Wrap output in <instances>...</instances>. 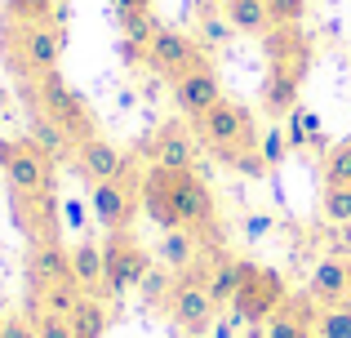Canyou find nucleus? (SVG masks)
<instances>
[{
  "instance_id": "nucleus-1",
  "label": "nucleus",
  "mask_w": 351,
  "mask_h": 338,
  "mask_svg": "<svg viewBox=\"0 0 351 338\" xmlns=\"http://www.w3.org/2000/svg\"><path fill=\"white\" fill-rule=\"evenodd\" d=\"M143 209L152 223L187 227L200 241H218V205L209 182L196 169H173V165H152L143 173Z\"/></svg>"
},
{
  "instance_id": "nucleus-2",
  "label": "nucleus",
  "mask_w": 351,
  "mask_h": 338,
  "mask_svg": "<svg viewBox=\"0 0 351 338\" xmlns=\"http://www.w3.org/2000/svg\"><path fill=\"white\" fill-rule=\"evenodd\" d=\"M191 134L200 138V147L214 152L223 165L245 169V173H263L267 156H263V138H258L254 112L236 98H218L205 116L191 121Z\"/></svg>"
},
{
  "instance_id": "nucleus-3",
  "label": "nucleus",
  "mask_w": 351,
  "mask_h": 338,
  "mask_svg": "<svg viewBox=\"0 0 351 338\" xmlns=\"http://www.w3.org/2000/svg\"><path fill=\"white\" fill-rule=\"evenodd\" d=\"M311 45L298 27H271L267 32V80H263V107L271 116H285L298 98V85L307 80Z\"/></svg>"
},
{
  "instance_id": "nucleus-4",
  "label": "nucleus",
  "mask_w": 351,
  "mask_h": 338,
  "mask_svg": "<svg viewBox=\"0 0 351 338\" xmlns=\"http://www.w3.org/2000/svg\"><path fill=\"white\" fill-rule=\"evenodd\" d=\"M67 49V27L62 23H40V27H14L0 23V53L18 80H40L53 76Z\"/></svg>"
},
{
  "instance_id": "nucleus-5",
  "label": "nucleus",
  "mask_w": 351,
  "mask_h": 338,
  "mask_svg": "<svg viewBox=\"0 0 351 338\" xmlns=\"http://www.w3.org/2000/svg\"><path fill=\"white\" fill-rule=\"evenodd\" d=\"M23 98H27V112H45L67 134L71 152L85 147L89 138H98V121H94V112H89V103L58 76V71H53V76H40V80H23Z\"/></svg>"
},
{
  "instance_id": "nucleus-6",
  "label": "nucleus",
  "mask_w": 351,
  "mask_h": 338,
  "mask_svg": "<svg viewBox=\"0 0 351 338\" xmlns=\"http://www.w3.org/2000/svg\"><path fill=\"white\" fill-rule=\"evenodd\" d=\"M0 169L9 191H53L58 156H49L32 138H0Z\"/></svg>"
},
{
  "instance_id": "nucleus-7",
  "label": "nucleus",
  "mask_w": 351,
  "mask_h": 338,
  "mask_svg": "<svg viewBox=\"0 0 351 338\" xmlns=\"http://www.w3.org/2000/svg\"><path fill=\"white\" fill-rule=\"evenodd\" d=\"M89 205H94V218L107 227V232H129L134 218H138V209H143V173L134 165H125L116 178L94 182Z\"/></svg>"
},
{
  "instance_id": "nucleus-8",
  "label": "nucleus",
  "mask_w": 351,
  "mask_h": 338,
  "mask_svg": "<svg viewBox=\"0 0 351 338\" xmlns=\"http://www.w3.org/2000/svg\"><path fill=\"white\" fill-rule=\"evenodd\" d=\"M152 258H147L143 241L134 232H107L103 245V289L107 294H129L134 285H143Z\"/></svg>"
},
{
  "instance_id": "nucleus-9",
  "label": "nucleus",
  "mask_w": 351,
  "mask_h": 338,
  "mask_svg": "<svg viewBox=\"0 0 351 338\" xmlns=\"http://www.w3.org/2000/svg\"><path fill=\"white\" fill-rule=\"evenodd\" d=\"M285 303H289V294H285L280 271L249 263V267H245V280H240V289H236V298H232V312L240 316V321L258 325V321H271Z\"/></svg>"
},
{
  "instance_id": "nucleus-10",
  "label": "nucleus",
  "mask_w": 351,
  "mask_h": 338,
  "mask_svg": "<svg viewBox=\"0 0 351 338\" xmlns=\"http://www.w3.org/2000/svg\"><path fill=\"white\" fill-rule=\"evenodd\" d=\"M165 316L173 321V330H182V334L196 338V334H205L209 325H214L218 303L209 298L205 280L191 276V271H182V280H173L169 294H165Z\"/></svg>"
},
{
  "instance_id": "nucleus-11",
  "label": "nucleus",
  "mask_w": 351,
  "mask_h": 338,
  "mask_svg": "<svg viewBox=\"0 0 351 338\" xmlns=\"http://www.w3.org/2000/svg\"><path fill=\"white\" fill-rule=\"evenodd\" d=\"M147 62L173 85V80H182L187 71L205 67L209 58H205V49H200L187 32H178V27H156L152 40H147Z\"/></svg>"
},
{
  "instance_id": "nucleus-12",
  "label": "nucleus",
  "mask_w": 351,
  "mask_h": 338,
  "mask_svg": "<svg viewBox=\"0 0 351 338\" xmlns=\"http://www.w3.org/2000/svg\"><path fill=\"white\" fill-rule=\"evenodd\" d=\"M14 223L23 227L27 241H58V196L53 191H9Z\"/></svg>"
},
{
  "instance_id": "nucleus-13",
  "label": "nucleus",
  "mask_w": 351,
  "mask_h": 338,
  "mask_svg": "<svg viewBox=\"0 0 351 338\" xmlns=\"http://www.w3.org/2000/svg\"><path fill=\"white\" fill-rule=\"evenodd\" d=\"M67 280H76V271H71V250L62 241H36L27 250V289L32 294L49 285H67Z\"/></svg>"
},
{
  "instance_id": "nucleus-14",
  "label": "nucleus",
  "mask_w": 351,
  "mask_h": 338,
  "mask_svg": "<svg viewBox=\"0 0 351 338\" xmlns=\"http://www.w3.org/2000/svg\"><path fill=\"white\" fill-rule=\"evenodd\" d=\"M218 98H227V94H223V80H218L214 62H205V67L187 71L182 80H173V107H178V112L187 116V121L205 116L209 107L218 103Z\"/></svg>"
},
{
  "instance_id": "nucleus-15",
  "label": "nucleus",
  "mask_w": 351,
  "mask_h": 338,
  "mask_svg": "<svg viewBox=\"0 0 351 338\" xmlns=\"http://www.w3.org/2000/svg\"><path fill=\"white\" fill-rule=\"evenodd\" d=\"M76 165H80V173H85L89 182H107V178H116L129 160H125V152H120L116 143H107L103 134H98V138L85 143V147H76Z\"/></svg>"
},
{
  "instance_id": "nucleus-16",
  "label": "nucleus",
  "mask_w": 351,
  "mask_h": 338,
  "mask_svg": "<svg viewBox=\"0 0 351 338\" xmlns=\"http://www.w3.org/2000/svg\"><path fill=\"white\" fill-rule=\"evenodd\" d=\"M307 298H311L316 307L343 303V298H347V258H325V263H316V271H311V280H307Z\"/></svg>"
},
{
  "instance_id": "nucleus-17",
  "label": "nucleus",
  "mask_w": 351,
  "mask_h": 338,
  "mask_svg": "<svg viewBox=\"0 0 351 338\" xmlns=\"http://www.w3.org/2000/svg\"><path fill=\"white\" fill-rule=\"evenodd\" d=\"M316 316H320V307L311 303V298L285 303L280 312L271 316V325H267V338H311L316 334Z\"/></svg>"
},
{
  "instance_id": "nucleus-18",
  "label": "nucleus",
  "mask_w": 351,
  "mask_h": 338,
  "mask_svg": "<svg viewBox=\"0 0 351 338\" xmlns=\"http://www.w3.org/2000/svg\"><path fill=\"white\" fill-rule=\"evenodd\" d=\"M156 258H160L169 271H191L196 258H200V236L187 232V227H169V232H160Z\"/></svg>"
},
{
  "instance_id": "nucleus-19",
  "label": "nucleus",
  "mask_w": 351,
  "mask_h": 338,
  "mask_svg": "<svg viewBox=\"0 0 351 338\" xmlns=\"http://www.w3.org/2000/svg\"><path fill=\"white\" fill-rule=\"evenodd\" d=\"M152 156H156V165L196 169V143H191L187 130H178V125H165V130L156 134V143H152Z\"/></svg>"
},
{
  "instance_id": "nucleus-20",
  "label": "nucleus",
  "mask_w": 351,
  "mask_h": 338,
  "mask_svg": "<svg viewBox=\"0 0 351 338\" xmlns=\"http://www.w3.org/2000/svg\"><path fill=\"white\" fill-rule=\"evenodd\" d=\"M62 18H67V0H5V23L14 27H40Z\"/></svg>"
},
{
  "instance_id": "nucleus-21",
  "label": "nucleus",
  "mask_w": 351,
  "mask_h": 338,
  "mask_svg": "<svg viewBox=\"0 0 351 338\" xmlns=\"http://www.w3.org/2000/svg\"><path fill=\"white\" fill-rule=\"evenodd\" d=\"M223 14H227V23L245 36L271 32V9H267V0H223Z\"/></svg>"
},
{
  "instance_id": "nucleus-22",
  "label": "nucleus",
  "mask_w": 351,
  "mask_h": 338,
  "mask_svg": "<svg viewBox=\"0 0 351 338\" xmlns=\"http://www.w3.org/2000/svg\"><path fill=\"white\" fill-rule=\"evenodd\" d=\"M71 334L76 338H103L107 334V325H112V316H107V303L98 294H85L76 307H71Z\"/></svg>"
},
{
  "instance_id": "nucleus-23",
  "label": "nucleus",
  "mask_w": 351,
  "mask_h": 338,
  "mask_svg": "<svg viewBox=\"0 0 351 338\" xmlns=\"http://www.w3.org/2000/svg\"><path fill=\"white\" fill-rule=\"evenodd\" d=\"M71 271H76V280L94 294V289L103 285V245H94V241L71 245Z\"/></svg>"
},
{
  "instance_id": "nucleus-24",
  "label": "nucleus",
  "mask_w": 351,
  "mask_h": 338,
  "mask_svg": "<svg viewBox=\"0 0 351 338\" xmlns=\"http://www.w3.org/2000/svg\"><path fill=\"white\" fill-rule=\"evenodd\" d=\"M27 138L40 143V147L49 152V156H67V152H71L67 134H62V130H58V125H53L45 112H27Z\"/></svg>"
},
{
  "instance_id": "nucleus-25",
  "label": "nucleus",
  "mask_w": 351,
  "mask_h": 338,
  "mask_svg": "<svg viewBox=\"0 0 351 338\" xmlns=\"http://www.w3.org/2000/svg\"><path fill=\"white\" fill-rule=\"evenodd\" d=\"M316 330L325 338H351V298H343V303H329L320 307L316 316Z\"/></svg>"
},
{
  "instance_id": "nucleus-26",
  "label": "nucleus",
  "mask_w": 351,
  "mask_h": 338,
  "mask_svg": "<svg viewBox=\"0 0 351 338\" xmlns=\"http://www.w3.org/2000/svg\"><path fill=\"white\" fill-rule=\"evenodd\" d=\"M325 187H351V138L329 147V156H325Z\"/></svg>"
},
{
  "instance_id": "nucleus-27",
  "label": "nucleus",
  "mask_w": 351,
  "mask_h": 338,
  "mask_svg": "<svg viewBox=\"0 0 351 338\" xmlns=\"http://www.w3.org/2000/svg\"><path fill=\"white\" fill-rule=\"evenodd\" d=\"M320 214L334 227H351V187H325L320 191Z\"/></svg>"
},
{
  "instance_id": "nucleus-28",
  "label": "nucleus",
  "mask_w": 351,
  "mask_h": 338,
  "mask_svg": "<svg viewBox=\"0 0 351 338\" xmlns=\"http://www.w3.org/2000/svg\"><path fill=\"white\" fill-rule=\"evenodd\" d=\"M267 9H271V27H298L307 0H267Z\"/></svg>"
},
{
  "instance_id": "nucleus-29",
  "label": "nucleus",
  "mask_w": 351,
  "mask_h": 338,
  "mask_svg": "<svg viewBox=\"0 0 351 338\" xmlns=\"http://www.w3.org/2000/svg\"><path fill=\"white\" fill-rule=\"evenodd\" d=\"M32 316H36V338H76L67 316L58 312H32Z\"/></svg>"
},
{
  "instance_id": "nucleus-30",
  "label": "nucleus",
  "mask_w": 351,
  "mask_h": 338,
  "mask_svg": "<svg viewBox=\"0 0 351 338\" xmlns=\"http://www.w3.org/2000/svg\"><path fill=\"white\" fill-rule=\"evenodd\" d=\"M0 338H36V316L32 312H9V316H0Z\"/></svg>"
},
{
  "instance_id": "nucleus-31",
  "label": "nucleus",
  "mask_w": 351,
  "mask_h": 338,
  "mask_svg": "<svg viewBox=\"0 0 351 338\" xmlns=\"http://www.w3.org/2000/svg\"><path fill=\"white\" fill-rule=\"evenodd\" d=\"M347 298H351V258H347Z\"/></svg>"
},
{
  "instance_id": "nucleus-32",
  "label": "nucleus",
  "mask_w": 351,
  "mask_h": 338,
  "mask_svg": "<svg viewBox=\"0 0 351 338\" xmlns=\"http://www.w3.org/2000/svg\"><path fill=\"white\" fill-rule=\"evenodd\" d=\"M311 338H325V334H320V330H316V334H311Z\"/></svg>"
}]
</instances>
